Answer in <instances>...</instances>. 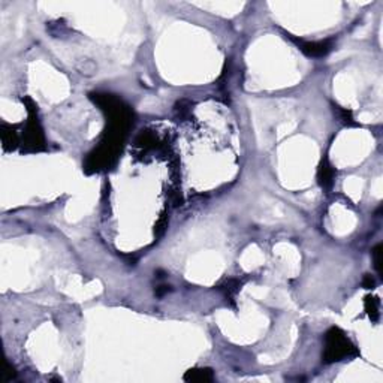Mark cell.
<instances>
[{"label": "cell", "instance_id": "1", "mask_svg": "<svg viewBox=\"0 0 383 383\" xmlns=\"http://www.w3.org/2000/svg\"><path fill=\"white\" fill-rule=\"evenodd\" d=\"M352 347L349 340H347L338 329H333L328 334V347H326V361H340L341 356L347 355Z\"/></svg>", "mask_w": 383, "mask_h": 383}, {"label": "cell", "instance_id": "2", "mask_svg": "<svg viewBox=\"0 0 383 383\" xmlns=\"http://www.w3.org/2000/svg\"><path fill=\"white\" fill-rule=\"evenodd\" d=\"M301 47V49L305 54L313 56V57H320L325 56L331 49V41H320V42H303L297 41Z\"/></svg>", "mask_w": 383, "mask_h": 383}, {"label": "cell", "instance_id": "3", "mask_svg": "<svg viewBox=\"0 0 383 383\" xmlns=\"http://www.w3.org/2000/svg\"><path fill=\"white\" fill-rule=\"evenodd\" d=\"M184 379L192 382H210L213 380V373L211 370H190Z\"/></svg>", "mask_w": 383, "mask_h": 383}, {"label": "cell", "instance_id": "4", "mask_svg": "<svg viewBox=\"0 0 383 383\" xmlns=\"http://www.w3.org/2000/svg\"><path fill=\"white\" fill-rule=\"evenodd\" d=\"M373 255H374V265H376L377 270H380V246H377L374 249Z\"/></svg>", "mask_w": 383, "mask_h": 383}, {"label": "cell", "instance_id": "5", "mask_svg": "<svg viewBox=\"0 0 383 383\" xmlns=\"http://www.w3.org/2000/svg\"><path fill=\"white\" fill-rule=\"evenodd\" d=\"M364 286L367 287V289L374 286V280H373V277H371V275H365V278H364Z\"/></svg>", "mask_w": 383, "mask_h": 383}]
</instances>
